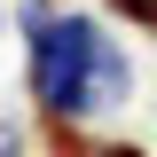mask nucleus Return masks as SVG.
I'll return each mask as SVG.
<instances>
[{
    "label": "nucleus",
    "instance_id": "6",
    "mask_svg": "<svg viewBox=\"0 0 157 157\" xmlns=\"http://www.w3.org/2000/svg\"><path fill=\"white\" fill-rule=\"evenodd\" d=\"M149 39H157V32H149Z\"/></svg>",
    "mask_w": 157,
    "mask_h": 157
},
{
    "label": "nucleus",
    "instance_id": "3",
    "mask_svg": "<svg viewBox=\"0 0 157 157\" xmlns=\"http://www.w3.org/2000/svg\"><path fill=\"white\" fill-rule=\"evenodd\" d=\"M118 24H134V32H157V0H102Z\"/></svg>",
    "mask_w": 157,
    "mask_h": 157
},
{
    "label": "nucleus",
    "instance_id": "4",
    "mask_svg": "<svg viewBox=\"0 0 157 157\" xmlns=\"http://www.w3.org/2000/svg\"><path fill=\"white\" fill-rule=\"evenodd\" d=\"M0 157H24V126L16 118H0Z\"/></svg>",
    "mask_w": 157,
    "mask_h": 157
},
{
    "label": "nucleus",
    "instance_id": "2",
    "mask_svg": "<svg viewBox=\"0 0 157 157\" xmlns=\"http://www.w3.org/2000/svg\"><path fill=\"white\" fill-rule=\"evenodd\" d=\"M47 157H94L78 141V118H47Z\"/></svg>",
    "mask_w": 157,
    "mask_h": 157
},
{
    "label": "nucleus",
    "instance_id": "1",
    "mask_svg": "<svg viewBox=\"0 0 157 157\" xmlns=\"http://www.w3.org/2000/svg\"><path fill=\"white\" fill-rule=\"evenodd\" d=\"M24 86L47 118H94V110H118L134 94V63L102 32V16L63 8L24 39Z\"/></svg>",
    "mask_w": 157,
    "mask_h": 157
},
{
    "label": "nucleus",
    "instance_id": "5",
    "mask_svg": "<svg viewBox=\"0 0 157 157\" xmlns=\"http://www.w3.org/2000/svg\"><path fill=\"white\" fill-rule=\"evenodd\" d=\"M94 157H149V149H141V141H102Z\"/></svg>",
    "mask_w": 157,
    "mask_h": 157
}]
</instances>
